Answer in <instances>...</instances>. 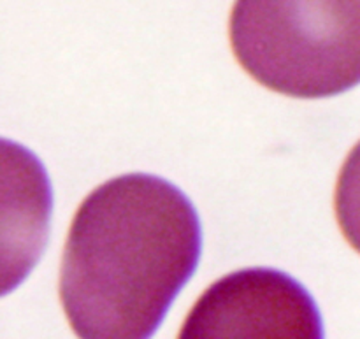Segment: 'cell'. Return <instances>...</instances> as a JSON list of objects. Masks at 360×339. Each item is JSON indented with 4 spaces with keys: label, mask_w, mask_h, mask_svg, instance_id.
<instances>
[{
    "label": "cell",
    "mask_w": 360,
    "mask_h": 339,
    "mask_svg": "<svg viewBox=\"0 0 360 339\" xmlns=\"http://www.w3.org/2000/svg\"><path fill=\"white\" fill-rule=\"evenodd\" d=\"M53 192L37 155L0 137V298L37 266L49 238Z\"/></svg>",
    "instance_id": "4"
},
{
    "label": "cell",
    "mask_w": 360,
    "mask_h": 339,
    "mask_svg": "<svg viewBox=\"0 0 360 339\" xmlns=\"http://www.w3.org/2000/svg\"><path fill=\"white\" fill-rule=\"evenodd\" d=\"M202 231L195 207L151 174L112 178L70 224L60 301L79 339H151L195 273Z\"/></svg>",
    "instance_id": "1"
},
{
    "label": "cell",
    "mask_w": 360,
    "mask_h": 339,
    "mask_svg": "<svg viewBox=\"0 0 360 339\" xmlns=\"http://www.w3.org/2000/svg\"><path fill=\"white\" fill-rule=\"evenodd\" d=\"M229 35L243 69L278 94L322 98L359 83V0H236Z\"/></svg>",
    "instance_id": "2"
},
{
    "label": "cell",
    "mask_w": 360,
    "mask_h": 339,
    "mask_svg": "<svg viewBox=\"0 0 360 339\" xmlns=\"http://www.w3.org/2000/svg\"><path fill=\"white\" fill-rule=\"evenodd\" d=\"M178 339H326L315 299L288 274L252 267L214 281Z\"/></svg>",
    "instance_id": "3"
}]
</instances>
